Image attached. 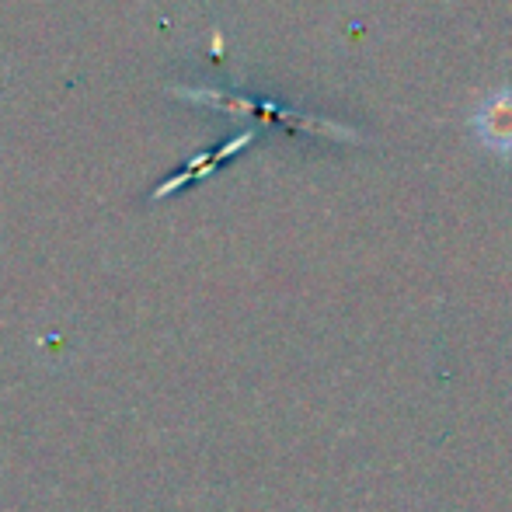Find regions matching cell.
Segmentation results:
<instances>
[{
	"label": "cell",
	"instance_id": "1",
	"mask_svg": "<svg viewBox=\"0 0 512 512\" xmlns=\"http://www.w3.org/2000/svg\"><path fill=\"white\" fill-rule=\"evenodd\" d=\"M471 129L481 140V147H488L499 157H512V88H502L492 98H485L474 112Z\"/></svg>",
	"mask_w": 512,
	"mask_h": 512
}]
</instances>
